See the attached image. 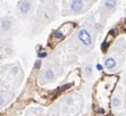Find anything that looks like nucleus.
Masks as SVG:
<instances>
[{"instance_id": "f257e3e1", "label": "nucleus", "mask_w": 126, "mask_h": 116, "mask_svg": "<svg viewBox=\"0 0 126 116\" xmlns=\"http://www.w3.org/2000/svg\"><path fill=\"white\" fill-rule=\"evenodd\" d=\"M23 81V71L18 63L0 66V109L14 99Z\"/></svg>"}, {"instance_id": "f03ea898", "label": "nucleus", "mask_w": 126, "mask_h": 116, "mask_svg": "<svg viewBox=\"0 0 126 116\" xmlns=\"http://www.w3.org/2000/svg\"><path fill=\"white\" fill-rule=\"evenodd\" d=\"M93 17L94 16L92 15L85 20L68 42L70 49L81 56L89 54L94 48L98 34L93 29Z\"/></svg>"}, {"instance_id": "7ed1b4c3", "label": "nucleus", "mask_w": 126, "mask_h": 116, "mask_svg": "<svg viewBox=\"0 0 126 116\" xmlns=\"http://www.w3.org/2000/svg\"><path fill=\"white\" fill-rule=\"evenodd\" d=\"M60 15L58 5H46L39 3L38 9L32 17V24L30 26V33L33 35L39 34L44 27H47L51 22L57 19Z\"/></svg>"}, {"instance_id": "20e7f679", "label": "nucleus", "mask_w": 126, "mask_h": 116, "mask_svg": "<svg viewBox=\"0 0 126 116\" xmlns=\"http://www.w3.org/2000/svg\"><path fill=\"white\" fill-rule=\"evenodd\" d=\"M125 41H118L103 58V66L106 70L109 72H115V71L119 70L125 61Z\"/></svg>"}, {"instance_id": "39448f33", "label": "nucleus", "mask_w": 126, "mask_h": 116, "mask_svg": "<svg viewBox=\"0 0 126 116\" xmlns=\"http://www.w3.org/2000/svg\"><path fill=\"white\" fill-rule=\"evenodd\" d=\"M97 0H62V16H77L88 13Z\"/></svg>"}, {"instance_id": "423d86ee", "label": "nucleus", "mask_w": 126, "mask_h": 116, "mask_svg": "<svg viewBox=\"0 0 126 116\" xmlns=\"http://www.w3.org/2000/svg\"><path fill=\"white\" fill-rule=\"evenodd\" d=\"M62 66L59 61L56 59V57H50L46 63H44L42 70L39 73L38 81L41 85L52 83L58 78V76L62 74Z\"/></svg>"}, {"instance_id": "0eeeda50", "label": "nucleus", "mask_w": 126, "mask_h": 116, "mask_svg": "<svg viewBox=\"0 0 126 116\" xmlns=\"http://www.w3.org/2000/svg\"><path fill=\"white\" fill-rule=\"evenodd\" d=\"M17 31V18L10 13H0V38L10 40Z\"/></svg>"}, {"instance_id": "6e6552de", "label": "nucleus", "mask_w": 126, "mask_h": 116, "mask_svg": "<svg viewBox=\"0 0 126 116\" xmlns=\"http://www.w3.org/2000/svg\"><path fill=\"white\" fill-rule=\"evenodd\" d=\"M39 0H18L15 6V16L18 20L30 19L38 9Z\"/></svg>"}, {"instance_id": "1a4fd4ad", "label": "nucleus", "mask_w": 126, "mask_h": 116, "mask_svg": "<svg viewBox=\"0 0 126 116\" xmlns=\"http://www.w3.org/2000/svg\"><path fill=\"white\" fill-rule=\"evenodd\" d=\"M118 7V0H101L99 7V17L100 19L105 22L108 19Z\"/></svg>"}, {"instance_id": "9d476101", "label": "nucleus", "mask_w": 126, "mask_h": 116, "mask_svg": "<svg viewBox=\"0 0 126 116\" xmlns=\"http://www.w3.org/2000/svg\"><path fill=\"white\" fill-rule=\"evenodd\" d=\"M74 27H75V24H73V23H65V24H63L58 30H56L52 34L50 35L49 43L53 46V44H57L58 42L63 41L70 32H72V31H73Z\"/></svg>"}, {"instance_id": "9b49d317", "label": "nucleus", "mask_w": 126, "mask_h": 116, "mask_svg": "<svg viewBox=\"0 0 126 116\" xmlns=\"http://www.w3.org/2000/svg\"><path fill=\"white\" fill-rule=\"evenodd\" d=\"M83 75L86 80H91L93 77V63L90 57L86 58L83 64Z\"/></svg>"}, {"instance_id": "f8f14e48", "label": "nucleus", "mask_w": 126, "mask_h": 116, "mask_svg": "<svg viewBox=\"0 0 126 116\" xmlns=\"http://www.w3.org/2000/svg\"><path fill=\"white\" fill-rule=\"evenodd\" d=\"M123 106V97L120 93H116L111 98V107L114 109H119Z\"/></svg>"}, {"instance_id": "ddd939ff", "label": "nucleus", "mask_w": 126, "mask_h": 116, "mask_svg": "<svg viewBox=\"0 0 126 116\" xmlns=\"http://www.w3.org/2000/svg\"><path fill=\"white\" fill-rule=\"evenodd\" d=\"M26 116H43L40 109H36V108H33V109L29 110L26 114Z\"/></svg>"}, {"instance_id": "4468645a", "label": "nucleus", "mask_w": 126, "mask_h": 116, "mask_svg": "<svg viewBox=\"0 0 126 116\" xmlns=\"http://www.w3.org/2000/svg\"><path fill=\"white\" fill-rule=\"evenodd\" d=\"M60 0H39V3H46V5H58Z\"/></svg>"}, {"instance_id": "2eb2a0df", "label": "nucleus", "mask_w": 126, "mask_h": 116, "mask_svg": "<svg viewBox=\"0 0 126 116\" xmlns=\"http://www.w3.org/2000/svg\"><path fill=\"white\" fill-rule=\"evenodd\" d=\"M7 41H9V40H6V39H1V38H0V51H2L3 49H6Z\"/></svg>"}]
</instances>
